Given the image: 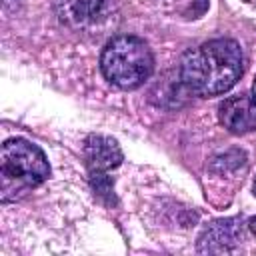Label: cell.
<instances>
[{"instance_id": "cell-7", "label": "cell", "mask_w": 256, "mask_h": 256, "mask_svg": "<svg viewBox=\"0 0 256 256\" xmlns=\"http://www.w3.org/2000/svg\"><path fill=\"white\" fill-rule=\"evenodd\" d=\"M56 10L62 22L70 26H92L110 16L108 0H56Z\"/></svg>"}, {"instance_id": "cell-2", "label": "cell", "mask_w": 256, "mask_h": 256, "mask_svg": "<svg viewBox=\"0 0 256 256\" xmlns=\"http://www.w3.org/2000/svg\"><path fill=\"white\" fill-rule=\"evenodd\" d=\"M100 70L114 86L134 90L150 78L154 70V56L142 38L122 34L106 42L100 56Z\"/></svg>"}, {"instance_id": "cell-8", "label": "cell", "mask_w": 256, "mask_h": 256, "mask_svg": "<svg viewBox=\"0 0 256 256\" xmlns=\"http://www.w3.org/2000/svg\"><path fill=\"white\" fill-rule=\"evenodd\" d=\"M248 228H250V230H252V234H254V236H256V216H254V218H250V220H248Z\"/></svg>"}, {"instance_id": "cell-6", "label": "cell", "mask_w": 256, "mask_h": 256, "mask_svg": "<svg viewBox=\"0 0 256 256\" xmlns=\"http://www.w3.org/2000/svg\"><path fill=\"white\" fill-rule=\"evenodd\" d=\"M122 150L118 142L104 134H90L84 142V160L88 166L90 176L94 174H106L108 170L120 166L122 162Z\"/></svg>"}, {"instance_id": "cell-3", "label": "cell", "mask_w": 256, "mask_h": 256, "mask_svg": "<svg viewBox=\"0 0 256 256\" xmlns=\"http://www.w3.org/2000/svg\"><path fill=\"white\" fill-rule=\"evenodd\" d=\"M2 184H22L26 188L42 184L50 176L46 154L24 138H10L2 144Z\"/></svg>"}, {"instance_id": "cell-5", "label": "cell", "mask_w": 256, "mask_h": 256, "mask_svg": "<svg viewBox=\"0 0 256 256\" xmlns=\"http://www.w3.org/2000/svg\"><path fill=\"white\" fill-rule=\"evenodd\" d=\"M244 238L242 220L224 218L204 226L198 238V252H230Z\"/></svg>"}, {"instance_id": "cell-10", "label": "cell", "mask_w": 256, "mask_h": 256, "mask_svg": "<svg viewBox=\"0 0 256 256\" xmlns=\"http://www.w3.org/2000/svg\"><path fill=\"white\" fill-rule=\"evenodd\" d=\"M252 190H254V196H256V180H254V186H252Z\"/></svg>"}, {"instance_id": "cell-9", "label": "cell", "mask_w": 256, "mask_h": 256, "mask_svg": "<svg viewBox=\"0 0 256 256\" xmlns=\"http://www.w3.org/2000/svg\"><path fill=\"white\" fill-rule=\"evenodd\" d=\"M252 96H254V100H256V78H254V84H252Z\"/></svg>"}, {"instance_id": "cell-1", "label": "cell", "mask_w": 256, "mask_h": 256, "mask_svg": "<svg viewBox=\"0 0 256 256\" xmlns=\"http://www.w3.org/2000/svg\"><path fill=\"white\" fill-rule=\"evenodd\" d=\"M244 56L236 40L216 38L188 50L180 64L182 84L198 96L228 92L242 76Z\"/></svg>"}, {"instance_id": "cell-4", "label": "cell", "mask_w": 256, "mask_h": 256, "mask_svg": "<svg viewBox=\"0 0 256 256\" xmlns=\"http://www.w3.org/2000/svg\"><path fill=\"white\" fill-rule=\"evenodd\" d=\"M220 122L234 134L256 130V100L250 94H236L226 98L218 108Z\"/></svg>"}]
</instances>
